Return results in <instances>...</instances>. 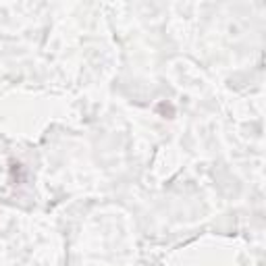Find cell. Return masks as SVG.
<instances>
[{"instance_id":"1","label":"cell","mask_w":266,"mask_h":266,"mask_svg":"<svg viewBox=\"0 0 266 266\" xmlns=\"http://www.w3.org/2000/svg\"><path fill=\"white\" fill-rule=\"evenodd\" d=\"M156 113H158L160 117H164V119H175L177 110H175V106H173L171 102L162 100V102H158V104H156Z\"/></svg>"}]
</instances>
